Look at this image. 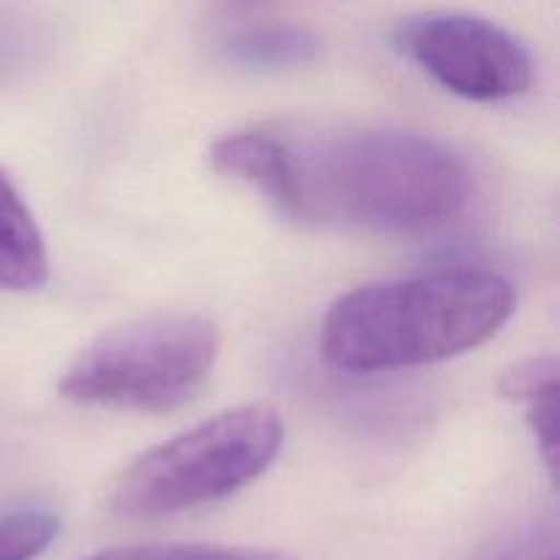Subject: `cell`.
<instances>
[{"label":"cell","mask_w":560,"mask_h":560,"mask_svg":"<svg viewBox=\"0 0 560 560\" xmlns=\"http://www.w3.org/2000/svg\"><path fill=\"white\" fill-rule=\"evenodd\" d=\"M282 443V416L271 405L224 410L137 457L115 481L109 509L126 520H159L222 501L260 479Z\"/></svg>","instance_id":"3"},{"label":"cell","mask_w":560,"mask_h":560,"mask_svg":"<svg viewBox=\"0 0 560 560\" xmlns=\"http://www.w3.org/2000/svg\"><path fill=\"white\" fill-rule=\"evenodd\" d=\"M58 530L60 520L36 509L0 517V560H36L49 550Z\"/></svg>","instance_id":"10"},{"label":"cell","mask_w":560,"mask_h":560,"mask_svg":"<svg viewBox=\"0 0 560 560\" xmlns=\"http://www.w3.org/2000/svg\"><path fill=\"white\" fill-rule=\"evenodd\" d=\"M465 560H558L556 520L536 517L512 525Z\"/></svg>","instance_id":"9"},{"label":"cell","mask_w":560,"mask_h":560,"mask_svg":"<svg viewBox=\"0 0 560 560\" xmlns=\"http://www.w3.org/2000/svg\"><path fill=\"white\" fill-rule=\"evenodd\" d=\"M514 304V284L487 268L361 284L328 306L323 359L359 375L435 364L495 337Z\"/></svg>","instance_id":"2"},{"label":"cell","mask_w":560,"mask_h":560,"mask_svg":"<svg viewBox=\"0 0 560 560\" xmlns=\"http://www.w3.org/2000/svg\"><path fill=\"white\" fill-rule=\"evenodd\" d=\"M82 560H295L273 550H244V547L213 545H137L115 547Z\"/></svg>","instance_id":"11"},{"label":"cell","mask_w":560,"mask_h":560,"mask_svg":"<svg viewBox=\"0 0 560 560\" xmlns=\"http://www.w3.org/2000/svg\"><path fill=\"white\" fill-rule=\"evenodd\" d=\"M219 355L206 315L170 312L109 328L66 366L60 397L77 405L167 413L195 397Z\"/></svg>","instance_id":"4"},{"label":"cell","mask_w":560,"mask_h":560,"mask_svg":"<svg viewBox=\"0 0 560 560\" xmlns=\"http://www.w3.org/2000/svg\"><path fill=\"white\" fill-rule=\"evenodd\" d=\"M501 394L517 402H536L558 394V359L556 355H530L514 364L501 377Z\"/></svg>","instance_id":"12"},{"label":"cell","mask_w":560,"mask_h":560,"mask_svg":"<svg viewBox=\"0 0 560 560\" xmlns=\"http://www.w3.org/2000/svg\"><path fill=\"white\" fill-rule=\"evenodd\" d=\"M394 47L438 85L470 102H506L534 85L530 49L485 16H413L394 31Z\"/></svg>","instance_id":"5"},{"label":"cell","mask_w":560,"mask_h":560,"mask_svg":"<svg viewBox=\"0 0 560 560\" xmlns=\"http://www.w3.org/2000/svg\"><path fill=\"white\" fill-rule=\"evenodd\" d=\"M211 167L260 189L284 213L290 200V142L271 131H233L211 145Z\"/></svg>","instance_id":"6"},{"label":"cell","mask_w":560,"mask_h":560,"mask_svg":"<svg viewBox=\"0 0 560 560\" xmlns=\"http://www.w3.org/2000/svg\"><path fill=\"white\" fill-rule=\"evenodd\" d=\"M290 200L299 222L405 233L457 217L474 180L463 159L432 137L364 129L290 145Z\"/></svg>","instance_id":"1"},{"label":"cell","mask_w":560,"mask_h":560,"mask_svg":"<svg viewBox=\"0 0 560 560\" xmlns=\"http://www.w3.org/2000/svg\"><path fill=\"white\" fill-rule=\"evenodd\" d=\"M320 52V38L304 25L262 22L230 33L222 44L228 63L246 71H284L306 66Z\"/></svg>","instance_id":"8"},{"label":"cell","mask_w":560,"mask_h":560,"mask_svg":"<svg viewBox=\"0 0 560 560\" xmlns=\"http://www.w3.org/2000/svg\"><path fill=\"white\" fill-rule=\"evenodd\" d=\"M530 430H534L539 452L545 457L550 479H556L558 470V394L530 402Z\"/></svg>","instance_id":"13"},{"label":"cell","mask_w":560,"mask_h":560,"mask_svg":"<svg viewBox=\"0 0 560 560\" xmlns=\"http://www.w3.org/2000/svg\"><path fill=\"white\" fill-rule=\"evenodd\" d=\"M49 277L44 235L9 173L0 167V290L31 293Z\"/></svg>","instance_id":"7"}]
</instances>
